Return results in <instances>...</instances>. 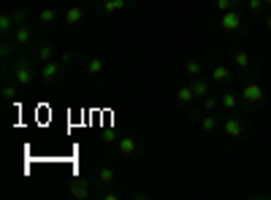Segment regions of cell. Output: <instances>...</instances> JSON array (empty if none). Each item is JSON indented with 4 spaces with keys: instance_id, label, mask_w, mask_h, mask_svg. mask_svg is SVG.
<instances>
[{
    "instance_id": "6da1fadb",
    "label": "cell",
    "mask_w": 271,
    "mask_h": 200,
    "mask_svg": "<svg viewBox=\"0 0 271 200\" xmlns=\"http://www.w3.org/2000/svg\"><path fill=\"white\" fill-rule=\"evenodd\" d=\"M11 76H14V81H17L19 87H30L33 79H36V71H33V65H30L27 60H19V62L14 65Z\"/></svg>"
},
{
    "instance_id": "7a4b0ae2",
    "label": "cell",
    "mask_w": 271,
    "mask_h": 200,
    "mask_svg": "<svg viewBox=\"0 0 271 200\" xmlns=\"http://www.w3.org/2000/svg\"><path fill=\"white\" fill-rule=\"evenodd\" d=\"M242 24H244V19H242V14L236 11V8H230V11H225L223 17H220V27H223L225 33H239Z\"/></svg>"
},
{
    "instance_id": "3957f363",
    "label": "cell",
    "mask_w": 271,
    "mask_h": 200,
    "mask_svg": "<svg viewBox=\"0 0 271 200\" xmlns=\"http://www.w3.org/2000/svg\"><path fill=\"white\" fill-rule=\"evenodd\" d=\"M30 38H33V30H30L27 22H22V24L14 27V46H19V49L30 46Z\"/></svg>"
},
{
    "instance_id": "277c9868",
    "label": "cell",
    "mask_w": 271,
    "mask_h": 200,
    "mask_svg": "<svg viewBox=\"0 0 271 200\" xmlns=\"http://www.w3.org/2000/svg\"><path fill=\"white\" fill-rule=\"evenodd\" d=\"M223 133H225L228 138H242V136H244V122H242L239 117H228V119L223 122Z\"/></svg>"
},
{
    "instance_id": "5b68a950",
    "label": "cell",
    "mask_w": 271,
    "mask_h": 200,
    "mask_svg": "<svg viewBox=\"0 0 271 200\" xmlns=\"http://www.w3.org/2000/svg\"><path fill=\"white\" fill-rule=\"evenodd\" d=\"M60 60H49V62H44L41 65V71H38V76L44 79V81H54V79L60 76Z\"/></svg>"
},
{
    "instance_id": "8992f818",
    "label": "cell",
    "mask_w": 271,
    "mask_h": 200,
    "mask_svg": "<svg viewBox=\"0 0 271 200\" xmlns=\"http://www.w3.org/2000/svg\"><path fill=\"white\" fill-rule=\"evenodd\" d=\"M212 81L214 84H230L233 81V71H230L228 65H214L212 68Z\"/></svg>"
},
{
    "instance_id": "52a82bcc",
    "label": "cell",
    "mask_w": 271,
    "mask_h": 200,
    "mask_svg": "<svg viewBox=\"0 0 271 200\" xmlns=\"http://www.w3.org/2000/svg\"><path fill=\"white\" fill-rule=\"evenodd\" d=\"M242 100H247V103H260L263 100V87L260 84H247V87L242 89Z\"/></svg>"
},
{
    "instance_id": "ba28073f",
    "label": "cell",
    "mask_w": 271,
    "mask_h": 200,
    "mask_svg": "<svg viewBox=\"0 0 271 200\" xmlns=\"http://www.w3.org/2000/svg\"><path fill=\"white\" fill-rule=\"evenodd\" d=\"M117 152L122 154L125 160H128V157H133V154H136V138H130V136L119 138V143H117Z\"/></svg>"
},
{
    "instance_id": "9c48e42d",
    "label": "cell",
    "mask_w": 271,
    "mask_h": 200,
    "mask_svg": "<svg viewBox=\"0 0 271 200\" xmlns=\"http://www.w3.org/2000/svg\"><path fill=\"white\" fill-rule=\"evenodd\" d=\"M128 6H130V0H103L100 3V14H114V11H122Z\"/></svg>"
},
{
    "instance_id": "30bf717a",
    "label": "cell",
    "mask_w": 271,
    "mask_h": 200,
    "mask_svg": "<svg viewBox=\"0 0 271 200\" xmlns=\"http://www.w3.org/2000/svg\"><path fill=\"white\" fill-rule=\"evenodd\" d=\"M65 24L68 27H73V24H79L84 19V8H79V6H71V8H65Z\"/></svg>"
},
{
    "instance_id": "8fae6325",
    "label": "cell",
    "mask_w": 271,
    "mask_h": 200,
    "mask_svg": "<svg viewBox=\"0 0 271 200\" xmlns=\"http://www.w3.org/2000/svg\"><path fill=\"white\" fill-rule=\"evenodd\" d=\"M71 198H76V200L90 198V187H87V181H84V179H82V181L76 179V181L71 184Z\"/></svg>"
},
{
    "instance_id": "7c38bea8",
    "label": "cell",
    "mask_w": 271,
    "mask_h": 200,
    "mask_svg": "<svg viewBox=\"0 0 271 200\" xmlns=\"http://www.w3.org/2000/svg\"><path fill=\"white\" fill-rule=\"evenodd\" d=\"M174 98H177V103H179V106H190V103L195 100V92H193V87H179Z\"/></svg>"
},
{
    "instance_id": "4fadbf2b",
    "label": "cell",
    "mask_w": 271,
    "mask_h": 200,
    "mask_svg": "<svg viewBox=\"0 0 271 200\" xmlns=\"http://www.w3.org/2000/svg\"><path fill=\"white\" fill-rule=\"evenodd\" d=\"M220 106H223L225 111H236V108H239V95L223 92V95H220Z\"/></svg>"
},
{
    "instance_id": "5bb4252c",
    "label": "cell",
    "mask_w": 271,
    "mask_h": 200,
    "mask_svg": "<svg viewBox=\"0 0 271 200\" xmlns=\"http://www.w3.org/2000/svg\"><path fill=\"white\" fill-rule=\"evenodd\" d=\"M190 87H193V92H195V98H206L209 95V89H212V84L206 81V79H193V84H190Z\"/></svg>"
},
{
    "instance_id": "9a60e30c",
    "label": "cell",
    "mask_w": 271,
    "mask_h": 200,
    "mask_svg": "<svg viewBox=\"0 0 271 200\" xmlns=\"http://www.w3.org/2000/svg\"><path fill=\"white\" fill-rule=\"evenodd\" d=\"M201 130H203L206 136H214V130H217V117H214V111H209V117H201Z\"/></svg>"
},
{
    "instance_id": "2e32d148",
    "label": "cell",
    "mask_w": 271,
    "mask_h": 200,
    "mask_svg": "<svg viewBox=\"0 0 271 200\" xmlns=\"http://www.w3.org/2000/svg\"><path fill=\"white\" fill-rule=\"evenodd\" d=\"M38 22H41L44 27H52V24L57 22V11H54V8H41V11H38Z\"/></svg>"
},
{
    "instance_id": "e0dca14e",
    "label": "cell",
    "mask_w": 271,
    "mask_h": 200,
    "mask_svg": "<svg viewBox=\"0 0 271 200\" xmlns=\"http://www.w3.org/2000/svg\"><path fill=\"white\" fill-rule=\"evenodd\" d=\"M52 57H54V46H52V43H41V46L36 49V60H38V62H49Z\"/></svg>"
},
{
    "instance_id": "ac0fdd59",
    "label": "cell",
    "mask_w": 271,
    "mask_h": 200,
    "mask_svg": "<svg viewBox=\"0 0 271 200\" xmlns=\"http://www.w3.org/2000/svg\"><path fill=\"white\" fill-rule=\"evenodd\" d=\"M233 65L239 68V71H247V68H249V54L242 52V49H236V52H233Z\"/></svg>"
},
{
    "instance_id": "d6986e66",
    "label": "cell",
    "mask_w": 271,
    "mask_h": 200,
    "mask_svg": "<svg viewBox=\"0 0 271 200\" xmlns=\"http://www.w3.org/2000/svg\"><path fill=\"white\" fill-rule=\"evenodd\" d=\"M84 71H87L90 76H98V73H103V60H100V57H90L87 65H84Z\"/></svg>"
},
{
    "instance_id": "ffe728a7",
    "label": "cell",
    "mask_w": 271,
    "mask_h": 200,
    "mask_svg": "<svg viewBox=\"0 0 271 200\" xmlns=\"http://www.w3.org/2000/svg\"><path fill=\"white\" fill-rule=\"evenodd\" d=\"M184 73H187L190 79H198V76H201V62H198L195 57L184 60Z\"/></svg>"
},
{
    "instance_id": "44dd1931",
    "label": "cell",
    "mask_w": 271,
    "mask_h": 200,
    "mask_svg": "<svg viewBox=\"0 0 271 200\" xmlns=\"http://www.w3.org/2000/svg\"><path fill=\"white\" fill-rule=\"evenodd\" d=\"M14 27H17V19H14V14H3V17H0V30H3V36H8Z\"/></svg>"
},
{
    "instance_id": "7402d4cb",
    "label": "cell",
    "mask_w": 271,
    "mask_h": 200,
    "mask_svg": "<svg viewBox=\"0 0 271 200\" xmlns=\"http://www.w3.org/2000/svg\"><path fill=\"white\" fill-rule=\"evenodd\" d=\"M98 181L103 184V187H106V184H114V171H112V168H100V171H98Z\"/></svg>"
},
{
    "instance_id": "603a6c76",
    "label": "cell",
    "mask_w": 271,
    "mask_h": 200,
    "mask_svg": "<svg viewBox=\"0 0 271 200\" xmlns=\"http://www.w3.org/2000/svg\"><path fill=\"white\" fill-rule=\"evenodd\" d=\"M247 8H249V14H252V17H260V14H263V8H266V3H263V0H247Z\"/></svg>"
},
{
    "instance_id": "cb8c5ba5",
    "label": "cell",
    "mask_w": 271,
    "mask_h": 200,
    "mask_svg": "<svg viewBox=\"0 0 271 200\" xmlns=\"http://www.w3.org/2000/svg\"><path fill=\"white\" fill-rule=\"evenodd\" d=\"M214 8H217L220 14L230 11V8H236V0H214Z\"/></svg>"
},
{
    "instance_id": "d4e9b609",
    "label": "cell",
    "mask_w": 271,
    "mask_h": 200,
    "mask_svg": "<svg viewBox=\"0 0 271 200\" xmlns=\"http://www.w3.org/2000/svg\"><path fill=\"white\" fill-rule=\"evenodd\" d=\"M217 106H220V98H214V95H206V98H203V108H206V111H214Z\"/></svg>"
},
{
    "instance_id": "484cf974",
    "label": "cell",
    "mask_w": 271,
    "mask_h": 200,
    "mask_svg": "<svg viewBox=\"0 0 271 200\" xmlns=\"http://www.w3.org/2000/svg\"><path fill=\"white\" fill-rule=\"evenodd\" d=\"M3 98L14 100V98H17V87H14V84H6V87H3Z\"/></svg>"
},
{
    "instance_id": "4316f807",
    "label": "cell",
    "mask_w": 271,
    "mask_h": 200,
    "mask_svg": "<svg viewBox=\"0 0 271 200\" xmlns=\"http://www.w3.org/2000/svg\"><path fill=\"white\" fill-rule=\"evenodd\" d=\"M71 60H73V54H71V52H60V62H63V65H68Z\"/></svg>"
},
{
    "instance_id": "83f0119b",
    "label": "cell",
    "mask_w": 271,
    "mask_h": 200,
    "mask_svg": "<svg viewBox=\"0 0 271 200\" xmlns=\"http://www.w3.org/2000/svg\"><path fill=\"white\" fill-rule=\"evenodd\" d=\"M266 27L271 30V14H269V17H266Z\"/></svg>"
},
{
    "instance_id": "f1b7e54d",
    "label": "cell",
    "mask_w": 271,
    "mask_h": 200,
    "mask_svg": "<svg viewBox=\"0 0 271 200\" xmlns=\"http://www.w3.org/2000/svg\"><path fill=\"white\" fill-rule=\"evenodd\" d=\"M263 3H266V8H271V0H263Z\"/></svg>"
}]
</instances>
